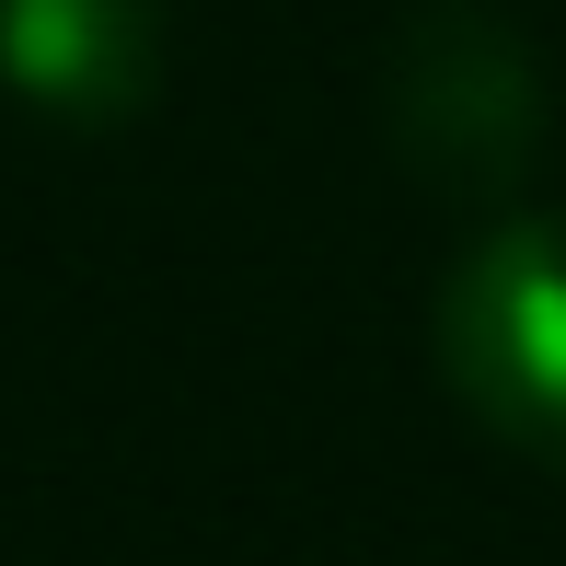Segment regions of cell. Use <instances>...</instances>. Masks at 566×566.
<instances>
[{
    "label": "cell",
    "mask_w": 566,
    "mask_h": 566,
    "mask_svg": "<svg viewBox=\"0 0 566 566\" xmlns=\"http://www.w3.org/2000/svg\"><path fill=\"white\" fill-rule=\"evenodd\" d=\"M0 82L59 127H127L163 93V0H0Z\"/></svg>",
    "instance_id": "obj_3"
},
{
    "label": "cell",
    "mask_w": 566,
    "mask_h": 566,
    "mask_svg": "<svg viewBox=\"0 0 566 566\" xmlns=\"http://www.w3.org/2000/svg\"><path fill=\"white\" fill-rule=\"evenodd\" d=\"M440 381L485 440L566 474V209L497 220L440 290Z\"/></svg>",
    "instance_id": "obj_1"
},
{
    "label": "cell",
    "mask_w": 566,
    "mask_h": 566,
    "mask_svg": "<svg viewBox=\"0 0 566 566\" xmlns=\"http://www.w3.org/2000/svg\"><path fill=\"white\" fill-rule=\"evenodd\" d=\"M394 150L451 197H497L544 150V70L497 12H428L394 59Z\"/></svg>",
    "instance_id": "obj_2"
}]
</instances>
